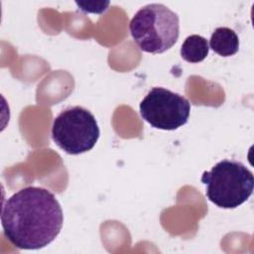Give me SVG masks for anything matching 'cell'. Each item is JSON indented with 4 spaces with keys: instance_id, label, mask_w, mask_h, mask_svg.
<instances>
[{
    "instance_id": "obj_4",
    "label": "cell",
    "mask_w": 254,
    "mask_h": 254,
    "mask_svg": "<svg viewBox=\"0 0 254 254\" xmlns=\"http://www.w3.org/2000/svg\"><path fill=\"white\" fill-rule=\"evenodd\" d=\"M99 135L100 130L94 115L81 106L63 110L53 121L52 139L59 148L69 155L90 151Z\"/></svg>"
},
{
    "instance_id": "obj_1",
    "label": "cell",
    "mask_w": 254,
    "mask_h": 254,
    "mask_svg": "<svg viewBox=\"0 0 254 254\" xmlns=\"http://www.w3.org/2000/svg\"><path fill=\"white\" fill-rule=\"evenodd\" d=\"M64 214L55 194L41 187H26L7 198L1 210L5 237L18 249H41L62 230Z\"/></svg>"
},
{
    "instance_id": "obj_7",
    "label": "cell",
    "mask_w": 254,
    "mask_h": 254,
    "mask_svg": "<svg viewBox=\"0 0 254 254\" xmlns=\"http://www.w3.org/2000/svg\"><path fill=\"white\" fill-rule=\"evenodd\" d=\"M208 52L209 46L207 40L199 35L187 37L181 47V57L191 64L202 62L207 57Z\"/></svg>"
},
{
    "instance_id": "obj_2",
    "label": "cell",
    "mask_w": 254,
    "mask_h": 254,
    "mask_svg": "<svg viewBox=\"0 0 254 254\" xmlns=\"http://www.w3.org/2000/svg\"><path fill=\"white\" fill-rule=\"evenodd\" d=\"M130 34L143 52L163 54L170 50L180 36L177 13L163 4H148L139 9L129 24Z\"/></svg>"
},
{
    "instance_id": "obj_6",
    "label": "cell",
    "mask_w": 254,
    "mask_h": 254,
    "mask_svg": "<svg viewBox=\"0 0 254 254\" xmlns=\"http://www.w3.org/2000/svg\"><path fill=\"white\" fill-rule=\"evenodd\" d=\"M209 48L221 57H231L239 50L238 36L230 28H216L211 34Z\"/></svg>"
},
{
    "instance_id": "obj_3",
    "label": "cell",
    "mask_w": 254,
    "mask_h": 254,
    "mask_svg": "<svg viewBox=\"0 0 254 254\" xmlns=\"http://www.w3.org/2000/svg\"><path fill=\"white\" fill-rule=\"evenodd\" d=\"M201 183L206 186L205 195L221 208H236L252 194L254 177L241 162L222 160L209 172H203Z\"/></svg>"
},
{
    "instance_id": "obj_8",
    "label": "cell",
    "mask_w": 254,
    "mask_h": 254,
    "mask_svg": "<svg viewBox=\"0 0 254 254\" xmlns=\"http://www.w3.org/2000/svg\"><path fill=\"white\" fill-rule=\"evenodd\" d=\"M78 9L85 13H95L101 14L107 10L109 2H102V1H92V2H75Z\"/></svg>"
},
{
    "instance_id": "obj_5",
    "label": "cell",
    "mask_w": 254,
    "mask_h": 254,
    "mask_svg": "<svg viewBox=\"0 0 254 254\" xmlns=\"http://www.w3.org/2000/svg\"><path fill=\"white\" fill-rule=\"evenodd\" d=\"M141 117L152 127L176 130L190 117V103L183 95L164 87H153L139 105Z\"/></svg>"
}]
</instances>
